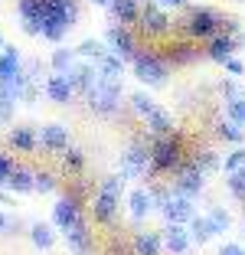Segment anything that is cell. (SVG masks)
<instances>
[{
  "instance_id": "6da1fadb",
  "label": "cell",
  "mask_w": 245,
  "mask_h": 255,
  "mask_svg": "<svg viewBox=\"0 0 245 255\" xmlns=\"http://www.w3.org/2000/svg\"><path fill=\"white\" fill-rule=\"evenodd\" d=\"M183 164V141L177 134L150 137V173H173Z\"/></svg>"
},
{
  "instance_id": "7a4b0ae2",
  "label": "cell",
  "mask_w": 245,
  "mask_h": 255,
  "mask_svg": "<svg viewBox=\"0 0 245 255\" xmlns=\"http://www.w3.org/2000/svg\"><path fill=\"white\" fill-rule=\"evenodd\" d=\"M223 26H226V20L209 7H193L183 20V33L193 39H213L216 33H223Z\"/></svg>"
},
{
  "instance_id": "3957f363",
  "label": "cell",
  "mask_w": 245,
  "mask_h": 255,
  "mask_svg": "<svg viewBox=\"0 0 245 255\" xmlns=\"http://www.w3.org/2000/svg\"><path fill=\"white\" fill-rule=\"evenodd\" d=\"M118 173L124 180H141L150 173V141H134L131 147L118 157Z\"/></svg>"
},
{
  "instance_id": "277c9868",
  "label": "cell",
  "mask_w": 245,
  "mask_h": 255,
  "mask_svg": "<svg viewBox=\"0 0 245 255\" xmlns=\"http://www.w3.org/2000/svg\"><path fill=\"white\" fill-rule=\"evenodd\" d=\"M85 98H89L92 112L115 115V112H118V105H121V82H112V79H95V85L85 92Z\"/></svg>"
},
{
  "instance_id": "5b68a950",
  "label": "cell",
  "mask_w": 245,
  "mask_h": 255,
  "mask_svg": "<svg viewBox=\"0 0 245 255\" xmlns=\"http://www.w3.org/2000/svg\"><path fill=\"white\" fill-rule=\"evenodd\" d=\"M131 62H134V75H137L144 85H150V89H160V85L167 82V75H170L167 62L157 59L154 53H134Z\"/></svg>"
},
{
  "instance_id": "8992f818",
  "label": "cell",
  "mask_w": 245,
  "mask_h": 255,
  "mask_svg": "<svg viewBox=\"0 0 245 255\" xmlns=\"http://www.w3.org/2000/svg\"><path fill=\"white\" fill-rule=\"evenodd\" d=\"M203 187H206V173L203 170H196L190 160H183V164L173 170V193H180V196H200L203 193Z\"/></svg>"
},
{
  "instance_id": "52a82bcc",
  "label": "cell",
  "mask_w": 245,
  "mask_h": 255,
  "mask_svg": "<svg viewBox=\"0 0 245 255\" xmlns=\"http://www.w3.org/2000/svg\"><path fill=\"white\" fill-rule=\"evenodd\" d=\"M137 20H141V33H147V36H167L170 33V16L163 13L157 3H147V7H141V13H137Z\"/></svg>"
},
{
  "instance_id": "ba28073f",
  "label": "cell",
  "mask_w": 245,
  "mask_h": 255,
  "mask_svg": "<svg viewBox=\"0 0 245 255\" xmlns=\"http://www.w3.org/2000/svg\"><path fill=\"white\" fill-rule=\"evenodd\" d=\"M160 210H163V216H167V223H177V226L190 223V219L196 216L193 213V200H190V196H180V193H170V200L163 203Z\"/></svg>"
},
{
  "instance_id": "9c48e42d",
  "label": "cell",
  "mask_w": 245,
  "mask_h": 255,
  "mask_svg": "<svg viewBox=\"0 0 245 255\" xmlns=\"http://www.w3.org/2000/svg\"><path fill=\"white\" fill-rule=\"evenodd\" d=\"M236 36H239V33H216V36L209 39V46H206V56L213 62H226L239 49V39Z\"/></svg>"
},
{
  "instance_id": "30bf717a",
  "label": "cell",
  "mask_w": 245,
  "mask_h": 255,
  "mask_svg": "<svg viewBox=\"0 0 245 255\" xmlns=\"http://www.w3.org/2000/svg\"><path fill=\"white\" fill-rule=\"evenodd\" d=\"M160 242L170 255H186V249H190V236H186V229L177 226V223H167V229L160 233Z\"/></svg>"
},
{
  "instance_id": "8fae6325",
  "label": "cell",
  "mask_w": 245,
  "mask_h": 255,
  "mask_svg": "<svg viewBox=\"0 0 245 255\" xmlns=\"http://www.w3.org/2000/svg\"><path fill=\"white\" fill-rule=\"evenodd\" d=\"M108 53H115V56H121V59H134V36L124 30V26H112L108 30Z\"/></svg>"
},
{
  "instance_id": "7c38bea8",
  "label": "cell",
  "mask_w": 245,
  "mask_h": 255,
  "mask_svg": "<svg viewBox=\"0 0 245 255\" xmlns=\"http://www.w3.org/2000/svg\"><path fill=\"white\" fill-rule=\"evenodd\" d=\"M46 95H49L52 102H56V105H69V98L75 95L72 82H69V75H66V72L49 75V82H46Z\"/></svg>"
},
{
  "instance_id": "4fadbf2b",
  "label": "cell",
  "mask_w": 245,
  "mask_h": 255,
  "mask_svg": "<svg viewBox=\"0 0 245 255\" xmlns=\"http://www.w3.org/2000/svg\"><path fill=\"white\" fill-rule=\"evenodd\" d=\"M52 223H56L62 233H66L72 223H79V203H75L72 196H62V200L52 206Z\"/></svg>"
},
{
  "instance_id": "5bb4252c",
  "label": "cell",
  "mask_w": 245,
  "mask_h": 255,
  "mask_svg": "<svg viewBox=\"0 0 245 255\" xmlns=\"http://www.w3.org/2000/svg\"><path fill=\"white\" fill-rule=\"evenodd\" d=\"M144 125H147V131H150V137H163V134H173V118H170V112H163L160 105L154 108L150 115H144Z\"/></svg>"
},
{
  "instance_id": "9a60e30c",
  "label": "cell",
  "mask_w": 245,
  "mask_h": 255,
  "mask_svg": "<svg viewBox=\"0 0 245 255\" xmlns=\"http://www.w3.org/2000/svg\"><path fill=\"white\" fill-rule=\"evenodd\" d=\"M66 242H69V249H72L75 255H85V252H89V242H92L89 226L82 223V219H79V223H72L66 229Z\"/></svg>"
},
{
  "instance_id": "2e32d148",
  "label": "cell",
  "mask_w": 245,
  "mask_h": 255,
  "mask_svg": "<svg viewBox=\"0 0 245 255\" xmlns=\"http://www.w3.org/2000/svg\"><path fill=\"white\" fill-rule=\"evenodd\" d=\"M66 75H69V82H72L75 92H89L92 85H95V79H98V69L95 66H72Z\"/></svg>"
},
{
  "instance_id": "e0dca14e",
  "label": "cell",
  "mask_w": 245,
  "mask_h": 255,
  "mask_svg": "<svg viewBox=\"0 0 245 255\" xmlns=\"http://www.w3.org/2000/svg\"><path fill=\"white\" fill-rule=\"evenodd\" d=\"M186 236H190V242H196V246H206L209 239H216V229H213V223H209V216H193Z\"/></svg>"
},
{
  "instance_id": "ac0fdd59",
  "label": "cell",
  "mask_w": 245,
  "mask_h": 255,
  "mask_svg": "<svg viewBox=\"0 0 245 255\" xmlns=\"http://www.w3.org/2000/svg\"><path fill=\"white\" fill-rule=\"evenodd\" d=\"M39 144L49 150H66L69 147V131L62 125H46L43 134H39Z\"/></svg>"
},
{
  "instance_id": "d6986e66",
  "label": "cell",
  "mask_w": 245,
  "mask_h": 255,
  "mask_svg": "<svg viewBox=\"0 0 245 255\" xmlns=\"http://www.w3.org/2000/svg\"><path fill=\"white\" fill-rule=\"evenodd\" d=\"M108 10H112V16L124 26V23H134L137 20V13H141V3L137 0H108Z\"/></svg>"
},
{
  "instance_id": "ffe728a7",
  "label": "cell",
  "mask_w": 245,
  "mask_h": 255,
  "mask_svg": "<svg viewBox=\"0 0 245 255\" xmlns=\"http://www.w3.org/2000/svg\"><path fill=\"white\" fill-rule=\"evenodd\" d=\"M127 206H131V216L134 219H144L150 210H154V196H150V190H131Z\"/></svg>"
},
{
  "instance_id": "44dd1931",
  "label": "cell",
  "mask_w": 245,
  "mask_h": 255,
  "mask_svg": "<svg viewBox=\"0 0 245 255\" xmlns=\"http://www.w3.org/2000/svg\"><path fill=\"white\" fill-rule=\"evenodd\" d=\"M118 203H121V200H115V196L98 193V196H95V203H92V213H95L98 223H112L115 213H118Z\"/></svg>"
},
{
  "instance_id": "7402d4cb",
  "label": "cell",
  "mask_w": 245,
  "mask_h": 255,
  "mask_svg": "<svg viewBox=\"0 0 245 255\" xmlns=\"http://www.w3.org/2000/svg\"><path fill=\"white\" fill-rule=\"evenodd\" d=\"M121 72H124V59L115 53H105L102 62H98V79H112V82H121Z\"/></svg>"
},
{
  "instance_id": "603a6c76",
  "label": "cell",
  "mask_w": 245,
  "mask_h": 255,
  "mask_svg": "<svg viewBox=\"0 0 245 255\" xmlns=\"http://www.w3.org/2000/svg\"><path fill=\"white\" fill-rule=\"evenodd\" d=\"M163 242H160V233H137L134 236V252L137 255H160Z\"/></svg>"
},
{
  "instance_id": "cb8c5ba5",
  "label": "cell",
  "mask_w": 245,
  "mask_h": 255,
  "mask_svg": "<svg viewBox=\"0 0 245 255\" xmlns=\"http://www.w3.org/2000/svg\"><path fill=\"white\" fill-rule=\"evenodd\" d=\"M7 183H10V190H16V193H30L33 190V173L23 170V167H13V170L7 173Z\"/></svg>"
},
{
  "instance_id": "d4e9b609",
  "label": "cell",
  "mask_w": 245,
  "mask_h": 255,
  "mask_svg": "<svg viewBox=\"0 0 245 255\" xmlns=\"http://www.w3.org/2000/svg\"><path fill=\"white\" fill-rule=\"evenodd\" d=\"M7 53L0 56V79H7V75H16L20 72V53H16L13 46H3Z\"/></svg>"
},
{
  "instance_id": "484cf974",
  "label": "cell",
  "mask_w": 245,
  "mask_h": 255,
  "mask_svg": "<svg viewBox=\"0 0 245 255\" xmlns=\"http://www.w3.org/2000/svg\"><path fill=\"white\" fill-rule=\"evenodd\" d=\"M216 134L223 137V141H232V144H242V137H245V131H242V125H236V121H219L216 125Z\"/></svg>"
},
{
  "instance_id": "4316f807",
  "label": "cell",
  "mask_w": 245,
  "mask_h": 255,
  "mask_svg": "<svg viewBox=\"0 0 245 255\" xmlns=\"http://www.w3.org/2000/svg\"><path fill=\"white\" fill-rule=\"evenodd\" d=\"M30 239H33V246H36V249H49L52 242H56V236H52V226L36 223V226L30 229Z\"/></svg>"
},
{
  "instance_id": "83f0119b",
  "label": "cell",
  "mask_w": 245,
  "mask_h": 255,
  "mask_svg": "<svg viewBox=\"0 0 245 255\" xmlns=\"http://www.w3.org/2000/svg\"><path fill=\"white\" fill-rule=\"evenodd\" d=\"M10 141H13L16 150H33L36 147V137H33L30 128H13V131H10Z\"/></svg>"
},
{
  "instance_id": "f1b7e54d",
  "label": "cell",
  "mask_w": 245,
  "mask_h": 255,
  "mask_svg": "<svg viewBox=\"0 0 245 255\" xmlns=\"http://www.w3.org/2000/svg\"><path fill=\"white\" fill-rule=\"evenodd\" d=\"M190 164H193L196 170H203V173L219 170V157H216L213 150H200V154H193V157H190Z\"/></svg>"
},
{
  "instance_id": "f546056e",
  "label": "cell",
  "mask_w": 245,
  "mask_h": 255,
  "mask_svg": "<svg viewBox=\"0 0 245 255\" xmlns=\"http://www.w3.org/2000/svg\"><path fill=\"white\" fill-rule=\"evenodd\" d=\"M226 118L245 128V98L242 95L239 98H226Z\"/></svg>"
},
{
  "instance_id": "4dcf8cb0",
  "label": "cell",
  "mask_w": 245,
  "mask_h": 255,
  "mask_svg": "<svg viewBox=\"0 0 245 255\" xmlns=\"http://www.w3.org/2000/svg\"><path fill=\"white\" fill-rule=\"evenodd\" d=\"M49 62H52V69H56V72H69V69L75 66V49H56Z\"/></svg>"
},
{
  "instance_id": "1f68e13d",
  "label": "cell",
  "mask_w": 245,
  "mask_h": 255,
  "mask_svg": "<svg viewBox=\"0 0 245 255\" xmlns=\"http://www.w3.org/2000/svg\"><path fill=\"white\" fill-rule=\"evenodd\" d=\"M75 53H79V56H85V59H95V62H102V56L108 53V49H105V46L98 43V39H85V43H82L79 49H75Z\"/></svg>"
},
{
  "instance_id": "d6a6232c",
  "label": "cell",
  "mask_w": 245,
  "mask_h": 255,
  "mask_svg": "<svg viewBox=\"0 0 245 255\" xmlns=\"http://www.w3.org/2000/svg\"><path fill=\"white\" fill-rule=\"evenodd\" d=\"M102 193H108V196H115V200H121V193H124V177H121V173L105 177V180H102Z\"/></svg>"
},
{
  "instance_id": "836d02e7",
  "label": "cell",
  "mask_w": 245,
  "mask_h": 255,
  "mask_svg": "<svg viewBox=\"0 0 245 255\" xmlns=\"http://www.w3.org/2000/svg\"><path fill=\"white\" fill-rule=\"evenodd\" d=\"M131 108H134V112H137V115L144 118V115H150V112L157 108V102L147 95V92H137V95H131Z\"/></svg>"
},
{
  "instance_id": "e575fe53",
  "label": "cell",
  "mask_w": 245,
  "mask_h": 255,
  "mask_svg": "<svg viewBox=\"0 0 245 255\" xmlns=\"http://www.w3.org/2000/svg\"><path fill=\"white\" fill-rule=\"evenodd\" d=\"M219 167H223L226 173H236V170H242V167H245V147H236L232 154H226V160H223Z\"/></svg>"
},
{
  "instance_id": "d590c367",
  "label": "cell",
  "mask_w": 245,
  "mask_h": 255,
  "mask_svg": "<svg viewBox=\"0 0 245 255\" xmlns=\"http://www.w3.org/2000/svg\"><path fill=\"white\" fill-rule=\"evenodd\" d=\"M209 223H213L216 236H219V233H226V229H229V223H232V219H229V213H226L223 206H216V210L209 213Z\"/></svg>"
},
{
  "instance_id": "8d00e7d4",
  "label": "cell",
  "mask_w": 245,
  "mask_h": 255,
  "mask_svg": "<svg viewBox=\"0 0 245 255\" xmlns=\"http://www.w3.org/2000/svg\"><path fill=\"white\" fill-rule=\"evenodd\" d=\"M229 190H232V196H239V200H245V167L242 170H236V173H229Z\"/></svg>"
},
{
  "instance_id": "74e56055",
  "label": "cell",
  "mask_w": 245,
  "mask_h": 255,
  "mask_svg": "<svg viewBox=\"0 0 245 255\" xmlns=\"http://www.w3.org/2000/svg\"><path fill=\"white\" fill-rule=\"evenodd\" d=\"M170 49H173V62H193L196 59V49H193V46H186V43H177V46H170Z\"/></svg>"
},
{
  "instance_id": "f35d334b",
  "label": "cell",
  "mask_w": 245,
  "mask_h": 255,
  "mask_svg": "<svg viewBox=\"0 0 245 255\" xmlns=\"http://www.w3.org/2000/svg\"><path fill=\"white\" fill-rule=\"evenodd\" d=\"M62 160H66V167H72V170H82V167H85V157H82V150H75V147H66Z\"/></svg>"
},
{
  "instance_id": "ab89813d",
  "label": "cell",
  "mask_w": 245,
  "mask_h": 255,
  "mask_svg": "<svg viewBox=\"0 0 245 255\" xmlns=\"http://www.w3.org/2000/svg\"><path fill=\"white\" fill-rule=\"evenodd\" d=\"M52 187H56V180H52L49 173H33V190H39V193H52Z\"/></svg>"
},
{
  "instance_id": "60d3db41",
  "label": "cell",
  "mask_w": 245,
  "mask_h": 255,
  "mask_svg": "<svg viewBox=\"0 0 245 255\" xmlns=\"http://www.w3.org/2000/svg\"><path fill=\"white\" fill-rule=\"evenodd\" d=\"M223 66H226V72H229V75H242V72H245V66L236 59V56H229V59H226Z\"/></svg>"
},
{
  "instance_id": "b9f144b4",
  "label": "cell",
  "mask_w": 245,
  "mask_h": 255,
  "mask_svg": "<svg viewBox=\"0 0 245 255\" xmlns=\"http://www.w3.org/2000/svg\"><path fill=\"white\" fill-rule=\"evenodd\" d=\"M219 255H245V249L236 246V242H226V246L219 249Z\"/></svg>"
},
{
  "instance_id": "7bdbcfd3",
  "label": "cell",
  "mask_w": 245,
  "mask_h": 255,
  "mask_svg": "<svg viewBox=\"0 0 245 255\" xmlns=\"http://www.w3.org/2000/svg\"><path fill=\"white\" fill-rule=\"evenodd\" d=\"M219 89H223V95H226V98H239V85H236V82H223Z\"/></svg>"
},
{
  "instance_id": "ee69618b",
  "label": "cell",
  "mask_w": 245,
  "mask_h": 255,
  "mask_svg": "<svg viewBox=\"0 0 245 255\" xmlns=\"http://www.w3.org/2000/svg\"><path fill=\"white\" fill-rule=\"evenodd\" d=\"M13 170V164H10L7 157H0V183H7V173Z\"/></svg>"
},
{
  "instance_id": "f6af8a7d",
  "label": "cell",
  "mask_w": 245,
  "mask_h": 255,
  "mask_svg": "<svg viewBox=\"0 0 245 255\" xmlns=\"http://www.w3.org/2000/svg\"><path fill=\"white\" fill-rule=\"evenodd\" d=\"M183 3H186V0H157V7H183Z\"/></svg>"
},
{
  "instance_id": "bcb514c9",
  "label": "cell",
  "mask_w": 245,
  "mask_h": 255,
  "mask_svg": "<svg viewBox=\"0 0 245 255\" xmlns=\"http://www.w3.org/2000/svg\"><path fill=\"white\" fill-rule=\"evenodd\" d=\"M3 229H10V219L3 216V213H0V233H3Z\"/></svg>"
},
{
  "instance_id": "7dc6e473",
  "label": "cell",
  "mask_w": 245,
  "mask_h": 255,
  "mask_svg": "<svg viewBox=\"0 0 245 255\" xmlns=\"http://www.w3.org/2000/svg\"><path fill=\"white\" fill-rule=\"evenodd\" d=\"M92 3H102V7H108V0H92Z\"/></svg>"
},
{
  "instance_id": "c3c4849f",
  "label": "cell",
  "mask_w": 245,
  "mask_h": 255,
  "mask_svg": "<svg viewBox=\"0 0 245 255\" xmlns=\"http://www.w3.org/2000/svg\"><path fill=\"white\" fill-rule=\"evenodd\" d=\"M0 49H3V33H0Z\"/></svg>"
},
{
  "instance_id": "681fc988",
  "label": "cell",
  "mask_w": 245,
  "mask_h": 255,
  "mask_svg": "<svg viewBox=\"0 0 245 255\" xmlns=\"http://www.w3.org/2000/svg\"><path fill=\"white\" fill-rule=\"evenodd\" d=\"M242 242H245V233H242Z\"/></svg>"
}]
</instances>
